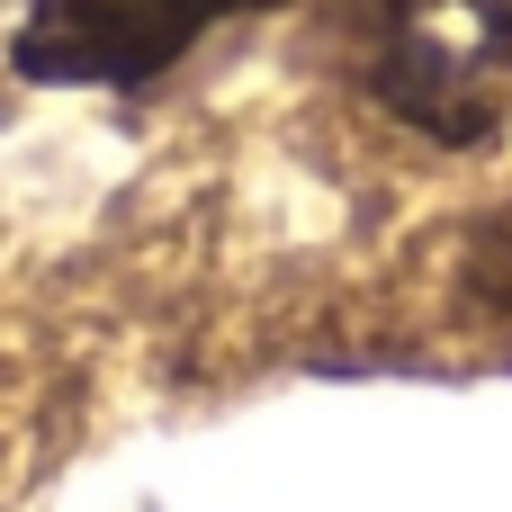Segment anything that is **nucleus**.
<instances>
[{
    "label": "nucleus",
    "instance_id": "7ed1b4c3",
    "mask_svg": "<svg viewBox=\"0 0 512 512\" xmlns=\"http://www.w3.org/2000/svg\"><path fill=\"white\" fill-rule=\"evenodd\" d=\"M468 288H477L486 306H512V207L495 225H477V243H468Z\"/></svg>",
    "mask_w": 512,
    "mask_h": 512
},
{
    "label": "nucleus",
    "instance_id": "f03ea898",
    "mask_svg": "<svg viewBox=\"0 0 512 512\" xmlns=\"http://www.w3.org/2000/svg\"><path fill=\"white\" fill-rule=\"evenodd\" d=\"M270 9V0H27L9 63L27 81H90V90H135L171 72L207 27Z\"/></svg>",
    "mask_w": 512,
    "mask_h": 512
},
{
    "label": "nucleus",
    "instance_id": "f257e3e1",
    "mask_svg": "<svg viewBox=\"0 0 512 512\" xmlns=\"http://www.w3.org/2000/svg\"><path fill=\"white\" fill-rule=\"evenodd\" d=\"M333 54L432 144H486L512 117V0H333Z\"/></svg>",
    "mask_w": 512,
    "mask_h": 512
}]
</instances>
